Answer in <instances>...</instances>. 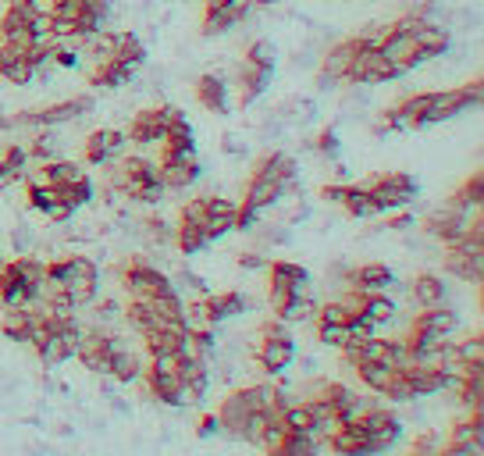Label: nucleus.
<instances>
[{
	"mask_svg": "<svg viewBox=\"0 0 484 456\" xmlns=\"http://www.w3.org/2000/svg\"><path fill=\"white\" fill-rule=\"evenodd\" d=\"M275 43L271 40H253L250 47H246V61L250 65H257V68H268V72H275Z\"/></svg>",
	"mask_w": 484,
	"mask_h": 456,
	"instance_id": "obj_40",
	"label": "nucleus"
},
{
	"mask_svg": "<svg viewBox=\"0 0 484 456\" xmlns=\"http://www.w3.org/2000/svg\"><path fill=\"white\" fill-rule=\"evenodd\" d=\"M178 282H182L186 289H193L196 296H207V293H210V289H207V282H204L200 275H193V271H182V275H178Z\"/></svg>",
	"mask_w": 484,
	"mask_h": 456,
	"instance_id": "obj_48",
	"label": "nucleus"
},
{
	"mask_svg": "<svg viewBox=\"0 0 484 456\" xmlns=\"http://www.w3.org/2000/svg\"><path fill=\"white\" fill-rule=\"evenodd\" d=\"M445 282L438 278V275H431V271H424V275H416L414 282H410V296H414L416 306H438L445 304Z\"/></svg>",
	"mask_w": 484,
	"mask_h": 456,
	"instance_id": "obj_30",
	"label": "nucleus"
},
{
	"mask_svg": "<svg viewBox=\"0 0 484 456\" xmlns=\"http://www.w3.org/2000/svg\"><path fill=\"white\" fill-rule=\"evenodd\" d=\"M182 118L178 107H150V111H139L129 125V140L139 143V147H160L168 129Z\"/></svg>",
	"mask_w": 484,
	"mask_h": 456,
	"instance_id": "obj_2",
	"label": "nucleus"
},
{
	"mask_svg": "<svg viewBox=\"0 0 484 456\" xmlns=\"http://www.w3.org/2000/svg\"><path fill=\"white\" fill-rule=\"evenodd\" d=\"M142 360H139V353H132L129 346H118L114 350V357H111V378L122 381V385H132V381L142 378Z\"/></svg>",
	"mask_w": 484,
	"mask_h": 456,
	"instance_id": "obj_33",
	"label": "nucleus"
},
{
	"mask_svg": "<svg viewBox=\"0 0 484 456\" xmlns=\"http://www.w3.org/2000/svg\"><path fill=\"white\" fill-rule=\"evenodd\" d=\"M122 317H125V324H129V328H136L139 335H146V332H153V328L160 324V317L150 310L146 300H139V296H132L129 304L122 306Z\"/></svg>",
	"mask_w": 484,
	"mask_h": 456,
	"instance_id": "obj_35",
	"label": "nucleus"
},
{
	"mask_svg": "<svg viewBox=\"0 0 484 456\" xmlns=\"http://www.w3.org/2000/svg\"><path fill=\"white\" fill-rule=\"evenodd\" d=\"M381 396H385V399H392V403H414V399H416L414 385L406 381V375H403V371H396V375L388 378V385L381 388Z\"/></svg>",
	"mask_w": 484,
	"mask_h": 456,
	"instance_id": "obj_42",
	"label": "nucleus"
},
{
	"mask_svg": "<svg viewBox=\"0 0 484 456\" xmlns=\"http://www.w3.org/2000/svg\"><path fill=\"white\" fill-rule=\"evenodd\" d=\"M349 317H352V306H349L346 300L317 304V314H314V321H317V324H346Z\"/></svg>",
	"mask_w": 484,
	"mask_h": 456,
	"instance_id": "obj_41",
	"label": "nucleus"
},
{
	"mask_svg": "<svg viewBox=\"0 0 484 456\" xmlns=\"http://www.w3.org/2000/svg\"><path fill=\"white\" fill-rule=\"evenodd\" d=\"M396 371H399V368H392V364H385V360H367V364L356 368V378L363 381V388H370V392L381 396V388L388 385V378H392Z\"/></svg>",
	"mask_w": 484,
	"mask_h": 456,
	"instance_id": "obj_36",
	"label": "nucleus"
},
{
	"mask_svg": "<svg viewBox=\"0 0 484 456\" xmlns=\"http://www.w3.org/2000/svg\"><path fill=\"white\" fill-rule=\"evenodd\" d=\"M86 171L75 164V160H61V157H54V160H43V164H36L32 171H25V178L29 182H47V186H68L75 178H82Z\"/></svg>",
	"mask_w": 484,
	"mask_h": 456,
	"instance_id": "obj_18",
	"label": "nucleus"
},
{
	"mask_svg": "<svg viewBox=\"0 0 484 456\" xmlns=\"http://www.w3.org/2000/svg\"><path fill=\"white\" fill-rule=\"evenodd\" d=\"M228 89H232V86L221 76H214V72L196 78V96H200V104H204L207 111H214V114H228V111H232V93H228Z\"/></svg>",
	"mask_w": 484,
	"mask_h": 456,
	"instance_id": "obj_19",
	"label": "nucleus"
},
{
	"mask_svg": "<svg viewBox=\"0 0 484 456\" xmlns=\"http://www.w3.org/2000/svg\"><path fill=\"white\" fill-rule=\"evenodd\" d=\"M118 346H125V339H118V335H111V332H104L100 324L96 328H82V339H78V350H75V357L86 364V371H93V375H111V357H114V350Z\"/></svg>",
	"mask_w": 484,
	"mask_h": 456,
	"instance_id": "obj_1",
	"label": "nucleus"
},
{
	"mask_svg": "<svg viewBox=\"0 0 484 456\" xmlns=\"http://www.w3.org/2000/svg\"><path fill=\"white\" fill-rule=\"evenodd\" d=\"M125 143H129V136L122 132V129H96V132H89V140H86V160L89 164H111L114 157H122L125 153Z\"/></svg>",
	"mask_w": 484,
	"mask_h": 456,
	"instance_id": "obj_16",
	"label": "nucleus"
},
{
	"mask_svg": "<svg viewBox=\"0 0 484 456\" xmlns=\"http://www.w3.org/2000/svg\"><path fill=\"white\" fill-rule=\"evenodd\" d=\"M157 168L164 189H189L200 178V160H160Z\"/></svg>",
	"mask_w": 484,
	"mask_h": 456,
	"instance_id": "obj_25",
	"label": "nucleus"
},
{
	"mask_svg": "<svg viewBox=\"0 0 484 456\" xmlns=\"http://www.w3.org/2000/svg\"><path fill=\"white\" fill-rule=\"evenodd\" d=\"M122 317V306L114 304V300H104V304L96 306V324H107V321H118Z\"/></svg>",
	"mask_w": 484,
	"mask_h": 456,
	"instance_id": "obj_49",
	"label": "nucleus"
},
{
	"mask_svg": "<svg viewBox=\"0 0 484 456\" xmlns=\"http://www.w3.org/2000/svg\"><path fill=\"white\" fill-rule=\"evenodd\" d=\"M65 268H68V278H65V289L75 300V306L93 304L96 293H100V271L89 257H65Z\"/></svg>",
	"mask_w": 484,
	"mask_h": 456,
	"instance_id": "obj_9",
	"label": "nucleus"
},
{
	"mask_svg": "<svg viewBox=\"0 0 484 456\" xmlns=\"http://www.w3.org/2000/svg\"><path fill=\"white\" fill-rule=\"evenodd\" d=\"M217 432H221V417H217V414H207V417L200 421V435L210 439V435H217Z\"/></svg>",
	"mask_w": 484,
	"mask_h": 456,
	"instance_id": "obj_52",
	"label": "nucleus"
},
{
	"mask_svg": "<svg viewBox=\"0 0 484 456\" xmlns=\"http://www.w3.org/2000/svg\"><path fill=\"white\" fill-rule=\"evenodd\" d=\"M367 189L374 193V200L381 204V211H403L416 200V182L403 171H388V175H378L367 182Z\"/></svg>",
	"mask_w": 484,
	"mask_h": 456,
	"instance_id": "obj_3",
	"label": "nucleus"
},
{
	"mask_svg": "<svg viewBox=\"0 0 484 456\" xmlns=\"http://www.w3.org/2000/svg\"><path fill=\"white\" fill-rule=\"evenodd\" d=\"M449 456H481L484 453V417L481 410H470L456 428H452V439L445 446Z\"/></svg>",
	"mask_w": 484,
	"mask_h": 456,
	"instance_id": "obj_12",
	"label": "nucleus"
},
{
	"mask_svg": "<svg viewBox=\"0 0 484 456\" xmlns=\"http://www.w3.org/2000/svg\"><path fill=\"white\" fill-rule=\"evenodd\" d=\"M346 182H332V186H324L321 189V200H328V204H342V196H346Z\"/></svg>",
	"mask_w": 484,
	"mask_h": 456,
	"instance_id": "obj_50",
	"label": "nucleus"
},
{
	"mask_svg": "<svg viewBox=\"0 0 484 456\" xmlns=\"http://www.w3.org/2000/svg\"><path fill=\"white\" fill-rule=\"evenodd\" d=\"M481 204H484V175L474 171V175L449 196V207H456V211H463V214H478Z\"/></svg>",
	"mask_w": 484,
	"mask_h": 456,
	"instance_id": "obj_27",
	"label": "nucleus"
},
{
	"mask_svg": "<svg viewBox=\"0 0 484 456\" xmlns=\"http://www.w3.org/2000/svg\"><path fill=\"white\" fill-rule=\"evenodd\" d=\"M349 339L346 324H317V342L321 346H332V350H342V342Z\"/></svg>",
	"mask_w": 484,
	"mask_h": 456,
	"instance_id": "obj_43",
	"label": "nucleus"
},
{
	"mask_svg": "<svg viewBox=\"0 0 484 456\" xmlns=\"http://www.w3.org/2000/svg\"><path fill=\"white\" fill-rule=\"evenodd\" d=\"M352 289H360V293H388L392 286H396V275H392V268H385V264H363V268H356L352 271V282H349Z\"/></svg>",
	"mask_w": 484,
	"mask_h": 456,
	"instance_id": "obj_22",
	"label": "nucleus"
},
{
	"mask_svg": "<svg viewBox=\"0 0 484 456\" xmlns=\"http://www.w3.org/2000/svg\"><path fill=\"white\" fill-rule=\"evenodd\" d=\"M239 268H246V271H260V268H268V260H264L260 253H242V257H239Z\"/></svg>",
	"mask_w": 484,
	"mask_h": 456,
	"instance_id": "obj_51",
	"label": "nucleus"
},
{
	"mask_svg": "<svg viewBox=\"0 0 484 456\" xmlns=\"http://www.w3.org/2000/svg\"><path fill=\"white\" fill-rule=\"evenodd\" d=\"M86 111H93V100L89 96H75V100H61L54 107H43V111H25V114H14L11 125H36V129H54L61 122L71 118H82Z\"/></svg>",
	"mask_w": 484,
	"mask_h": 456,
	"instance_id": "obj_7",
	"label": "nucleus"
},
{
	"mask_svg": "<svg viewBox=\"0 0 484 456\" xmlns=\"http://www.w3.org/2000/svg\"><path fill=\"white\" fill-rule=\"evenodd\" d=\"M278 321H285V324H303V321H310L314 314H317V300L310 296V289L306 293H296V296H288V300H281L275 306Z\"/></svg>",
	"mask_w": 484,
	"mask_h": 456,
	"instance_id": "obj_31",
	"label": "nucleus"
},
{
	"mask_svg": "<svg viewBox=\"0 0 484 456\" xmlns=\"http://www.w3.org/2000/svg\"><path fill=\"white\" fill-rule=\"evenodd\" d=\"M18 178H22V175H18L11 164H4V160H0V189H7V186H11V182H18Z\"/></svg>",
	"mask_w": 484,
	"mask_h": 456,
	"instance_id": "obj_53",
	"label": "nucleus"
},
{
	"mask_svg": "<svg viewBox=\"0 0 484 456\" xmlns=\"http://www.w3.org/2000/svg\"><path fill=\"white\" fill-rule=\"evenodd\" d=\"M342 207H346L352 218H360V222H367V218H378V214H385V211H381V204L374 200V193H370L367 186H349L346 196H342Z\"/></svg>",
	"mask_w": 484,
	"mask_h": 456,
	"instance_id": "obj_32",
	"label": "nucleus"
},
{
	"mask_svg": "<svg viewBox=\"0 0 484 456\" xmlns=\"http://www.w3.org/2000/svg\"><path fill=\"white\" fill-rule=\"evenodd\" d=\"M324 450H332V453H339V456L374 453V446H370V439H367V428L360 424V417H356V421H346V424H339V428L328 435Z\"/></svg>",
	"mask_w": 484,
	"mask_h": 456,
	"instance_id": "obj_15",
	"label": "nucleus"
},
{
	"mask_svg": "<svg viewBox=\"0 0 484 456\" xmlns=\"http://www.w3.org/2000/svg\"><path fill=\"white\" fill-rule=\"evenodd\" d=\"M93 200V182H89V175H82V178H75L68 186H61V204L68 207L71 214L78 211V207H86Z\"/></svg>",
	"mask_w": 484,
	"mask_h": 456,
	"instance_id": "obj_38",
	"label": "nucleus"
},
{
	"mask_svg": "<svg viewBox=\"0 0 484 456\" xmlns=\"http://www.w3.org/2000/svg\"><path fill=\"white\" fill-rule=\"evenodd\" d=\"M25 200H29V207L36 211V214H43L47 222H68L71 211L61 204V189L58 186H47V182H29L25 186Z\"/></svg>",
	"mask_w": 484,
	"mask_h": 456,
	"instance_id": "obj_13",
	"label": "nucleus"
},
{
	"mask_svg": "<svg viewBox=\"0 0 484 456\" xmlns=\"http://www.w3.org/2000/svg\"><path fill=\"white\" fill-rule=\"evenodd\" d=\"M224 150L228 153H239L242 147H239V140H232V136H224Z\"/></svg>",
	"mask_w": 484,
	"mask_h": 456,
	"instance_id": "obj_55",
	"label": "nucleus"
},
{
	"mask_svg": "<svg viewBox=\"0 0 484 456\" xmlns=\"http://www.w3.org/2000/svg\"><path fill=\"white\" fill-rule=\"evenodd\" d=\"M175 246L186 257H193V253H200L207 246V235H204V228L193 225V222H178V228H175Z\"/></svg>",
	"mask_w": 484,
	"mask_h": 456,
	"instance_id": "obj_37",
	"label": "nucleus"
},
{
	"mask_svg": "<svg viewBox=\"0 0 484 456\" xmlns=\"http://www.w3.org/2000/svg\"><path fill=\"white\" fill-rule=\"evenodd\" d=\"M414 328H424V332H434V335H452L460 328V314L449 310L445 304L438 306H420V314L414 317Z\"/></svg>",
	"mask_w": 484,
	"mask_h": 456,
	"instance_id": "obj_20",
	"label": "nucleus"
},
{
	"mask_svg": "<svg viewBox=\"0 0 484 456\" xmlns=\"http://www.w3.org/2000/svg\"><path fill=\"white\" fill-rule=\"evenodd\" d=\"M467 222H470V214H463V211H456V207H442V211H431L427 218H424V228H427V235H434V239H442V246H452L463 232H467Z\"/></svg>",
	"mask_w": 484,
	"mask_h": 456,
	"instance_id": "obj_17",
	"label": "nucleus"
},
{
	"mask_svg": "<svg viewBox=\"0 0 484 456\" xmlns=\"http://www.w3.org/2000/svg\"><path fill=\"white\" fill-rule=\"evenodd\" d=\"M0 76L14 86H29L36 78V68L29 61V50H14V47H4L0 43Z\"/></svg>",
	"mask_w": 484,
	"mask_h": 456,
	"instance_id": "obj_21",
	"label": "nucleus"
},
{
	"mask_svg": "<svg viewBox=\"0 0 484 456\" xmlns=\"http://www.w3.org/2000/svg\"><path fill=\"white\" fill-rule=\"evenodd\" d=\"M392 78H399V72L385 61V54L374 43H367L346 68V82L352 86H378V82H392Z\"/></svg>",
	"mask_w": 484,
	"mask_h": 456,
	"instance_id": "obj_6",
	"label": "nucleus"
},
{
	"mask_svg": "<svg viewBox=\"0 0 484 456\" xmlns=\"http://www.w3.org/2000/svg\"><path fill=\"white\" fill-rule=\"evenodd\" d=\"M82 43V50L96 61V65H107V61H114L118 58V43H122V32H111V29H100V32H93V36H86V40H78Z\"/></svg>",
	"mask_w": 484,
	"mask_h": 456,
	"instance_id": "obj_26",
	"label": "nucleus"
},
{
	"mask_svg": "<svg viewBox=\"0 0 484 456\" xmlns=\"http://www.w3.org/2000/svg\"><path fill=\"white\" fill-rule=\"evenodd\" d=\"M118 61L129 65V68H139L146 61V47L136 32H122V43H118Z\"/></svg>",
	"mask_w": 484,
	"mask_h": 456,
	"instance_id": "obj_39",
	"label": "nucleus"
},
{
	"mask_svg": "<svg viewBox=\"0 0 484 456\" xmlns=\"http://www.w3.org/2000/svg\"><path fill=\"white\" fill-rule=\"evenodd\" d=\"M25 150H29V160L43 164V160H54V157H58V143H54L50 136H36V140H32Z\"/></svg>",
	"mask_w": 484,
	"mask_h": 456,
	"instance_id": "obj_44",
	"label": "nucleus"
},
{
	"mask_svg": "<svg viewBox=\"0 0 484 456\" xmlns=\"http://www.w3.org/2000/svg\"><path fill=\"white\" fill-rule=\"evenodd\" d=\"M317 150L324 153L328 160H339V132H335V129H324V132L317 136Z\"/></svg>",
	"mask_w": 484,
	"mask_h": 456,
	"instance_id": "obj_47",
	"label": "nucleus"
},
{
	"mask_svg": "<svg viewBox=\"0 0 484 456\" xmlns=\"http://www.w3.org/2000/svg\"><path fill=\"white\" fill-rule=\"evenodd\" d=\"M268 82H271L268 68H257V65L242 61V68H239V104L250 107L253 100H260L268 93Z\"/></svg>",
	"mask_w": 484,
	"mask_h": 456,
	"instance_id": "obj_24",
	"label": "nucleus"
},
{
	"mask_svg": "<svg viewBox=\"0 0 484 456\" xmlns=\"http://www.w3.org/2000/svg\"><path fill=\"white\" fill-rule=\"evenodd\" d=\"M292 360H296V339L292 335H260V342H257V364H260V371L281 375V371L292 368Z\"/></svg>",
	"mask_w": 484,
	"mask_h": 456,
	"instance_id": "obj_11",
	"label": "nucleus"
},
{
	"mask_svg": "<svg viewBox=\"0 0 484 456\" xmlns=\"http://www.w3.org/2000/svg\"><path fill=\"white\" fill-rule=\"evenodd\" d=\"M414 43L420 47V54L431 61V58H442V54H449V47H452V36H449V29L442 25V22H427V18H420L414 11Z\"/></svg>",
	"mask_w": 484,
	"mask_h": 456,
	"instance_id": "obj_14",
	"label": "nucleus"
},
{
	"mask_svg": "<svg viewBox=\"0 0 484 456\" xmlns=\"http://www.w3.org/2000/svg\"><path fill=\"white\" fill-rule=\"evenodd\" d=\"M360 424L367 428V439H370L374 453H385V450H392V446L403 439V421H399L392 410H385V406H370V410L360 417Z\"/></svg>",
	"mask_w": 484,
	"mask_h": 456,
	"instance_id": "obj_10",
	"label": "nucleus"
},
{
	"mask_svg": "<svg viewBox=\"0 0 484 456\" xmlns=\"http://www.w3.org/2000/svg\"><path fill=\"white\" fill-rule=\"evenodd\" d=\"M178 375H182V385L189 388L193 403H204V399H207V388H210L207 357H200V360H182V364H178Z\"/></svg>",
	"mask_w": 484,
	"mask_h": 456,
	"instance_id": "obj_28",
	"label": "nucleus"
},
{
	"mask_svg": "<svg viewBox=\"0 0 484 456\" xmlns=\"http://www.w3.org/2000/svg\"><path fill=\"white\" fill-rule=\"evenodd\" d=\"M136 76V68H129V65H122L118 58L114 61H107V65H96V72L89 76L93 86H100V89H122V86H129Z\"/></svg>",
	"mask_w": 484,
	"mask_h": 456,
	"instance_id": "obj_34",
	"label": "nucleus"
},
{
	"mask_svg": "<svg viewBox=\"0 0 484 456\" xmlns=\"http://www.w3.org/2000/svg\"><path fill=\"white\" fill-rule=\"evenodd\" d=\"M142 381L150 388V396L157 403H168V406H193V396L189 388L182 385L178 368H157V364H146L142 368Z\"/></svg>",
	"mask_w": 484,
	"mask_h": 456,
	"instance_id": "obj_4",
	"label": "nucleus"
},
{
	"mask_svg": "<svg viewBox=\"0 0 484 456\" xmlns=\"http://www.w3.org/2000/svg\"><path fill=\"white\" fill-rule=\"evenodd\" d=\"M204 306H207V324H221L235 314L246 310V296L242 293H214V296H204Z\"/></svg>",
	"mask_w": 484,
	"mask_h": 456,
	"instance_id": "obj_29",
	"label": "nucleus"
},
{
	"mask_svg": "<svg viewBox=\"0 0 484 456\" xmlns=\"http://www.w3.org/2000/svg\"><path fill=\"white\" fill-rule=\"evenodd\" d=\"M122 286L129 289V296H139V300H150V296H160V293L175 289V282L146 260H129L122 268Z\"/></svg>",
	"mask_w": 484,
	"mask_h": 456,
	"instance_id": "obj_5",
	"label": "nucleus"
},
{
	"mask_svg": "<svg viewBox=\"0 0 484 456\" xmlns=\"http://www.w3.org/2000/svg\"><path fill=\"white\" fill-rule=\"evenodd\" d=\"M146 235L160 246V242H171L175 239V232H171V225L164 222V218H146Z\"/></svg>",
	"mask_w": 484,
	"mask_h": 456,
	"instance_id": "obj_46",
	"label": "nucleus"
},
{
	"mask_svg": "<svg viewBox=\"0 0 484 456\" xmlns=\"http://www.w3.org/2000/svg\"><path fill=\"white\" fill-rule=\"evenodd\" d=\"M224 4H228V0H204V14H207V11H217V7H224Z\"/></svg>",
	"mask_w": 484,
	"mask_h": 456,
	"instance_id": "obj_56",
	"label": "nucleus"
},
{
	"mask_svg": "<svg viewBox=\"0 0 484 456\" xmlns=\"http://www.w3.org/2000/svg\"><path fill=\"white\" fill-rule=\"evenodd\" d=\"M178 222H193V225H204L207 222V196H196L182 207V218Z\"/></svg>",
	"mask_w": 484,
	"mask_h": 456,
	"instance_id": "obj_45",
	"label": "nucleus"
},
{
	"mask_svg": "<svg viewBox=\"0 0 484 456\" xmlns=\"http://www.w3.org/2000/svg\"><path fill=\"white\" fill-rule=\"evenodd\" d=\"M414 450H420V453H431V450H438V439H434V435L427 432L424 439H416V442H414Z\"/></svg>",
	"mask_w": 484,
	"mask_h": 456,
	"instance_id": "obj_54",
	"label": "nucleus"
},
{
	"mask_svg": "<svg viewBox=\"0 0 484 456\" xmlns=\"http://www.w3.org/2000/svg\"><path fill=\"white\" fill-rule=\"evenodd\" d=\"M445 250H449V253H445V271H449V275H456L460 282L481 286V278H484V257H470V253L456 250V246H445Z\"/></svg>",
	"mask_w": 484,
	"mask_h": 456,
	"instance_id": "obj_23",
	"label": "nucleus"
},
{
	"mask_svg": "<svg viewBox=\"0 0 484 456\" xmlns=\"http://www.w3.org/2000/svg\"><path fill=\"white\" fill-rule=\"evenodd\" d=\"M268 282H271V306H278L281 300L310 289V271L292 260H268Z\"/></svg>",
	"mask_w": 484,
	"mask_h": 456,
	"instance_id": "obj_8",
	"label": "nucleus"
}]
</instances>
